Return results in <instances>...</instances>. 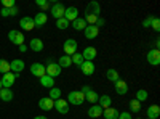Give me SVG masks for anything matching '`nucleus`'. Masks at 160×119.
Returning <instances> with one entry per match:
<instances>
[{
    "label": "nucleus",
    "mask_w": 160,
    "mask_h": 119,
    "mask_svg": "<svg viewBox=\"0 0 160 119\" xmlns=\"http://www.w3.org/2000/svg\"><path fill=\"white\" fill-rule=\"evenodd\" d=\"M13 7H16L15 0H3V8H13Z\"/></svg>",
    "instance_id": "obj_40"
},
{
    "label": "nucleus",
    "mask_w": 160,
    "mask_h": 119,
    "mask_svg": "<svg viewBox=\"0 0 160 119\" xmlns=\"http://www.w3.org/2000/svg\"><path fill=\"white\" fill-rule=\"evenodd\" d=\"M118 119H133V116L130 114V113H118Z\"/></svg>",
    "instance_id": "obj_41"
},
{
    "label": "nucleus",
    "mask_w": 160,
    "mask_h": 119,
    "mask_svg": "<svg viewBox=\"0 0 160 119\" xmlns=\"http://www.w3.org/2000/svg\"><path fill=\"white\" fill-rule=\"evenodd\" d=\"M34 119H48V117H47V116H35Z\"/></svg>",
    "instance_id": "obj_45"
},
{
    "label": "nucleus",
    "mask_w": 160,
    "mask_h": 119,
    "mask_svg": "<svg viewBox=\"0 0 160 119\" xmlns=\"http://www.w3.org/2000/svg\"><path fill=\"white\" fill-rule=\"evenodd\" d=\"M16 77H18V74H15V73H7V74H3V77H0V82H2V89H11V85L15 84V81H16Z\"/></svg>",
    "instance_id": "obj_3"
},
{
    "label": "nucleus",
    "mask_w": 160,
    "mask_h": 119,
    "mask_svg": "<svg viewBox=\"0 0 160 119\" xmlns=\"http://www.w3.org/2000/svg\"><path fill=\"white\" fill-rule=\"evenodd\" d=\"M102 24H104V19L102 18H98V21H96L95 26H96V28H99V26H102Z\"/></svg>",
    "instance_id": "obj_43"
},
{
    "label": "nucleus",
    "mask_w": 160,
    "mask_h": 119,
    "mask_svg": "<svg viewBox=\"0 0 160 119\" xmlns=\"http://www.w3.org/2000/svg\"><path fill=\"white\" fill-rule=\"evenodd\" d=\"M85 13H90V15H95V16H99L101 13V7L98 2H90L85 8Z\"/></svg>",
    "instance_id": "obj_17"
},
{
    "label": "nucleus",
    "mask_w": 160,
    "mask_h": 119,
    "mask_svg": "<svg viewBox=\"0 0 160 119\" xmlns=\"http://www.w3.org/2000/svg\"><path fill=\"white\" fill-rule=\"evenodd\" d=\"M71 26V23L66 19V18H61V19H56V28L58 29H61V31H64V29H68Z\"/></svg>",
    "instance_id": "obj_32"
},
{
    "label": "nucleus",
    "mask_w": 160,
    "mask_h": 119,
    "mask_svg": "<svg viewBox=\"0 0 160 119\" xmlns=\"http://www.w3.org/2000/svg\"><path fill=\"white\" fill-rule=\"evenodd\" d=\"M77 42L74 41V39H68V41L64 42L62 45V50H64V55H68V57H72L74 53H77Z\"/></svg>",
    "instance_id": "obj_5"
},
{
    "label": "nucleus",
    "mask_w": 160,
    "mask_h": 119,
    "mask_svg": "<svg viewBox=\"0 0 160 119\" xmlns=\"http://www.w3.org/2000/svg\"><path fill=\"white\" fill-rule=\"evenodd\" d=\"M71 60H72V64H75V66H80L85 60H83V57H82V53H74L72 57H71Z\"/></svg>",
    "instance_id": "obj_33"
},
{
    "label": "nucleus",
    "mask_w": 160,
    "mask_h": 119,
    "mask_svg": "<svg viewBox=\"0 0 160 119\" xmlns=\"http://www.w3.org/2000/svg\"><path fill=\"white\" fill-rule=\"evenodd\" d=\"M64 11H66V7L62 3H59V2H56L55 5L51 7V15H53V18H56V19L64 18Z\"/></svg>",
    "instance_id": "obj_8"
},
{
    "label": "nucleus",
    "mask_w": 160,
    "mask_h": 119,
    "mask_svg": "<svg viewBox=\"0 0 160 119\" xmlns=\"http://www.w3.org/2000/svg\"><path fill=\"white\" fill-rule=\"evenodd\" d=\"M72 28H74L75 31H83V29L87 28V23H85L83 18H77L75 21H72Z\"/></svg>",
    "instance_id": "obj_26"
},
{
    "label": "nucleus",
    "mask_w": 160,
    "mask_h": 119,
    "mask_svg": "<svg viewBox=\"0 0 160 119\" xmlns=\"http://www.w3.org/2000/svg\"><path fill=\"white\" fill-rule=\"evenodd\" d=\"M10 71L15 73V74H19L24 71V61L22 60H13L10 63Z\"/></svg>",
    "instance_id": "obj_14"
},
{
    "label": "nucleus",
    "mask_w": 160,
    "mask_h": 119,
    "mask_svg": "<svg viewBox=\"0 0 160 119\" xmlns=\"http://www.w3.org/2000/svg\"><path fill=\"white\" fill-rule=\"evenodd\" d=\"M82 57H83V60H85V61H93V60H95V58L98 57V51H96V48H95V47H85Z\"/></svg>",
    "instance_id": "obj_12"
},
{
    "label": "nucleus",
    "mask_w": 160,
    "mask_h": 119,
    "mask_svg": "<svg viewBox=\"0 0 160 119\" xmlns=\"http://www.w3.org/2000/svg\"><path fill=\"white\" fill-rule=\"evenodd\" d=\"M8 15H10V16H15V15H18V7L8 8Z\"/></svg>",
    "instance_id": "obj_42"
},
{
    "label": "nucleus",
    "mask_w": 160,
    "mask_h": 119,
    "mask_svg": "<svg viewBox=\"0 0 160 119\" xmlns=\"http://www.w3.org/2000/svg\"><path fill=\"white\" fill-rule=\"evenodd\" d=\"M148 97H149V95H148V92H146V90H138L135 100H138V101L141 103V101H146V100H148Z\"/></svg>",
    "instance_id": "obj_34"
},
{
    "label": "nucleus",
    "mask_w": 160,
    "mask_h": 119,
    "mask_svg": "<svg viewBox=\"0 0 160 119\" xmlns=\"http://www.w3.org/2000/svg\"><path fill=\"white\" fill-rule=\"evenodd\" d=\"M98 103H99V106H101V108H111L112 100H111L109 95H101L99 100H98Z\"/></svg>",
    "instance_id": "obj_27"
},
{
    "label": "nucleus",
    "mask_w": 160,
    "mask_h": 119,
    "mask_svg": "<svg viewBox=\"0 0 160 119\" xmlns=\"http://www.w3.org/2000/svg\"><path fill=\"white\" fill-rule=\"evenodd\" d=\"M45 71H47V74L50 76V77H58L59 74H61V66L58 64V63H55L53 60H50L48 63H47V66H45Z\"/></svg>",
    "instance_id": "obj_2"
},
{
    "label": "nucleus",
    "mask_w": 160,
    "mask_h": 119,
    "mask_svg": "<svg viewBox=\"0 0 160 119\" xmlns=\"http://www.w3.org/2000/svg\"><path fill=\"white\" fill-rule=\"evenodd\" d=\"M66 101H68L69 105H75V106H80V105H83V101H85V95H83L80 90L69 92L68 100H66Z\"/></svg>",
    "instance_id": "obj_1"
},
{
    "label": "nucleus",
    "mask_w": 160,
    "mask_h": 119,
    "mask_svg": "<svg viewBox=\"0 0 160 119\" xmlns=\"http://www.w3.org/2000/svg\"><path fill=\"white\" fill-rule=\"evenodd\" d=\"M47 21H48V16L45 15L43 11L37 13L35 18H34V24H35V28H42V26H45V23H47Z\"/></svg>",
    "instance_id": "obj_19"
},
{
    "label": "nucleus",
    "mask_w": 160,
    "mask_h": 119,
    "mask_svg": "<svg viewBox=\"0 0 160 119\" xmlns=\"http://www.w3.org/2000/svg\"><path fill=\"white\" fill-rule=\"evenodd\" d=\"M151 28H152L155 32H160V19H158V18H155V16H154V19H152V24H151Z\"/></svg>",
    "instance_id": "obj_37"
},
{
    "label": "nucleus",
    "mask_w": 160,
    "mask_h": 119,
    "mask_svg": "<svg viewBox=\"0 0 160 119\" xmlns=\"http://www.w3.org/2000/svg\"><path fill=\"white\" fill-rule=\"evenodd\" d=\"M152 19H154V16H152V15L146 16V19L142 21V28H151V24H152Z\"/></svg>",
    "instance_id": "obj_39"
},
{
    "label": "nucleus",
    "mask_w": 160,
    "mask_h": 119,
    "mask_svg": "<svg viewBox=\"0 0 160 119\" xmlns=\"http://www.w3.org/2000/svg\"><path fill=\"white\" fill-rule=\"evenodd\" d=\"M35 5L37 7H40V8H42V10H48V2H47V0H35Z\"/></svg>",
    "instance_id": "obj_38"
},
{
    "label": "nucleus",
    "mask_w": 160,
    "mask_h": 119,
    "mask_svg": "<svg viewBox=\"0 0 160 119\" xmlns=\"http://www.w3.org/2000/svg\"><path fill=\"white\" fill-rule=\"evenodd\" d=\"M0 90H2V82H0Z\"/></svg>",
    "instance_id": "obj_47"
},
{
    "label": "nucleus",
    "mask_w": 160,
    "mask_h": 119,
    "mask_svg": "<svg viewBox=\"0 0 160 119\" xmlns=\"http://www.w3.org/2000/svg\"><path fill=\"white\" fill-rule=\"evenodd\" d=\"M40 85L45 87V89H53L55 87V79L50 77L48 74H45L43 77H40Z\"/></svg>",
    "instance_id": "obj_21"
},
{
    "label": "nucleus",
    "mask_w": 160,
    "mask_h": 119,
    "mask_svg": "<svg viewBox=\"0 0 160 119\" xmlns=\"http://www.w3.org/2000/svg\"><path fill=\"white\" fill-rule=\"evenodd\" d=\"M106 77H108V81H111V82H117L118 79H120V76H118V73H117V69H108V73H106Z\"/></svg>",
    "instance_id": "obj_28"
},
{
    "label": "nucleus",
    "mask_w": 160,
    "mask_h": 119,
    "mask_svg": "<svg viewBox=\"0 0 160 119\" xmlns=\"http://www.w3.org/2000/svg\"><path fill=\"white\" fill-rule=\"evenodd\" d=\"M58 64L61 66V68H71V66H72V60H71V57H68V55H62V57L59 58Z\"/></svg>",
    "instance_id": "obj_30"
},
{
    "label": "nucleus",
    "mask_w": 160,
    "mask_h": 119,
    "mask_svg": "<svg viewBox=\"0 0 160 119\" xmlns=\"http://www.w3.org/2000/svg\"><path fill=\"white\" fill-rule=\"evenodd\" d=\"M0 100L5 101V103H10L13 100V92L10 89H2L0 90Z\"/></svg>",
    "instance_id": "obj_23"
},
{
    "label": "nucleus",
    "mask_w": 160,
    "mask_h": 119,
    "mask_svg": "<svg viewBox=\"0 0 160 119\" xmlns=\"http://www.w3.org/2000/svg\"><path fill=\"white\" fill-rule=\"evenodd\" d=\"M114 87H115V92L118 95H127L128 94V84L125 81H122V79H118V81L114 84Z\"/></svg>",
    "instance_id": "obj_16"
},
{
    "label": "nucleus",
    "mask_w": 160,
    "mask_h": 119,
    "mask_svg": "<svg viewBox=\"0 0 160 119\" xmlns=\"http://www.w3.org/2000/svg\"><path fill=\"white\" fill-rule=\"evenodd\" d=\"M31 73L35 76V77H43L45 74H47V71H45V64H40V63H32L31 64Z\"/></svg>",
    "instance_id": "obj_9"
},
{
    "label": "nucleus",
    "mask_w": 160,
    "mask_h": 119,
    "mask_svg": "<svg viewBox=\"0 0 160 119\" xmlns=\"http://www.w3.org/2000/svg\"><path fill=\"white\" fill-rule=\"evenodd\" d=\"M85 100H87V101H90V103H98L99 95L96 94L95 90H88L87 94H85Z\"/></svg>",
    "instance_id": "obj_29"
},
{
    "label": "nucleus",
    "mask_w": 160,
    "mask_h": 119,
    "mask_svg": "<svg viewBox=\"0 0 160 119\" xmlns=\"http://www.w3.org/2000/svg\"><path fill=\"white\" fill-rule=\"evenodd\" d=\"M48 98H51L53 101L58 100V98H61V89H58V87L50 89V95H48Z\"/></svg>",
    "instance_id": "obj_31"
},
{
    "label": "nucleus",
    "mask_w": 160,
    "mask_h": 119,
    "mask_svg": "<svg viewBox=\"0 0 160 119\" xmlns=\"http://www.w3.org/2000/svg\"><path fill=\"white\" fill-rule=\"evenodd\" d=\"M53 106H55V101H53L51 98H48V97H43V98L38 100V108L40 110L50 111V110H53Z\"/></svg>",
    "instance_id": "obj_10"
},
{
    "label": "nucleus",
    "mask_w": 160,
    "mask_h": 119,
    "mask_svg": "<svg viewBox=\"0 0 160 119\" xmlns=\"http://www.w3.org/2000/svg\"><path fill=\"white\" fill-rule=\"evenodd\" d=\"M85 32V39H96L98 34H99V28H96V26H88L87 24V28L83 29Z\"/></svg>",
    "instance_id": "obj_18"
},
{
    "label": "nucleus",
    "mask_w": 160,
    "mask_h": 119,
    "mask_svg": "<svg viewBox=\"0 0 160 119\" xmlns=\"http://www.w3.org/2000/svg\"><path fill=\"white\" fill-rule=\"evenodd\" d=\"M26 50H28V47H26L24 44H22V45H19V51H21V53H24Z\"/></svg>",
    "instance_id": "obj_44"
},
{
    "label": "nucleus",
    "mask_w": 160,
    "mask_h": 119,
    "mask_svg": "<svg viewBox=\"0 0 160 119\" xmlns=\"http://www.w3.org/2000/svg\"><path fill=\"white\" fill-rule=\"evenodd\" d=\"M29 47H31L32 51H42V50H43V42L40 41V39H32L31 44H29Z\"/></svg>",
    "instance_id": "obj_25"
},
{
    "label": "nucleus",
    "mask_w": 160,
    "mask_h": 119,
    "mask_svg": "<svg viewBox=\"0 0 160 119\" xmlns=\"http://www.w3.org/2000/svg\"><path fill=\"white\" fill-rule=\"evenodd\" d=\"M8 39H10L11 44H15V45H18V47L24 44V35H22V32H21V31H16V29H11V31L8 32Z\"/></svg>",
    "instance_id": "obj_4"
},
{
    "label": "nucleus",
    "mask_w": 160,
    "mask_h": 119,
    "mask_svg": "<svg viewBox=\"0 0 160 119\" xmlns=\"http://www.w3.org/2000/svg\"><path fill=\"white\" fill-rule=\"evenodd\" d=\"M130 110H131V113H138L141 110V103L138 100H131L130 101Z\"/></svg>",
    "instance_id": "obj_35"
},
{
    "label": "nucleus",
    "mask_w": 160,
    "mask_h": 119,
    "mask_svg": "<svg viewBox=\"0 0 160 119\" xmlns=\"http://www.w3.org/2000/svg\"><path fill=\"white\" fill-rule=\"evenodd\" d=\"M0 73H3V74L10 73V63L7 60H0Z\"/></svg>",
    "instance_id": "obj_36"
},
{
    "label": "nucleus",
    "mask_w": 160,
    "mask_h": 119,
    "mask_svg": "<svg viewBox=\"0 0 160 119\" xmlns=\"http://www.w3.org/2000/svg\"><path fill=\"white\" fill-rule=\"evenodd\" d=\"M146 60H148V63L152 64V66H158V64H160V50L154 48V50L148 51V57H146Z\"/></svg>",
    "instance_id": "obj_6"
},
{
    "label": "nucleus",
    "mask_w": 160,
    "mask_h": 119,
    "mask_svg": "<svg viewBox=\"0 0 160 119\" xmlns=\"http://www.w3.org/2000/svg\"><path fill=\"white\" fill-rule=\"evenodd\" d=\"M64 18L68 19L69 23L75 21V19L78 18V10H77L75 7H69V8H66V11H64Z\"/></svg>",
    "instance_id": "obj_15"
},
{
    "label": "nucleus",
    "mask_w": 160,
    "mask_h": 119,
    "mask_svg": "<svg viewBox=\"0 0 160 119\" xmlns=\"http://www.w3.org/2000/svg\"><path fill=\"white\" fill-rule=\"evenodd\" d=\"M19 26L22 28V31H32V29L35 28V24H34V18H31V16H24V18H21Z\"/></svg>",
    "instance_id": "obj_11"
},
{
    "label": "nucleus",
    "mask_w": 160,
    "mask_h": 119,
    "mask_svg": "<svg viewBox=\"0 0 160 119\" xmlns=\"http://www.w3.org/2000/svg\"><path fill=\"white\" fill-rule=\"evenodd\" d=\"M78 68L82 71V74H85V76H91L95 73V64H93V61H83Z\"/></svg>",
    "instance_id": "obj_13"
},
{
    "label": "nucleus",
    "mask_w": 160,
    "mask_h": 119,
    "mask_svg": "<svg viewBox=\"0 0 160 119\" xmlns=\"http://www.w3.org/2000/svg\"><path fill=\"white\" fill-rule=\"evenodd\" d=\"M146 114H148L149 119H158V116H160V106H158V105H151V106L148 108V111H146Z\"/></svg>",
    "instance_id": "obj_20"
},
{
    "label": "nucleus",
    "mask_w": 160,
    "mask_h": 119,
    "mask_svg": "<svg viewBox=\"0 0 160 119\" xmlns=\"http://www.w3.org/2000/svg\"><path fill=\"white\" fill-rule=\"evenodd\" d=\"M138 119H141V117H138Z\"/></svg>",
    "instance_id": "obj_48"
},
{
    "label": "nucleus",
    "mask_w": 160,
    "mask_h": 119,
    "mask_svg": "<svg viewBox=\"0 0 160 119\" xmlns=\"http://www.w3.org/2000/svg\"><path fill=\"white\" fill-rule=\"evenodd\" d=\"M102 116H104L106 119H118V111L111 106V108H106V110L102 111Z\"/></svg>",
    "instance_id": "obj_24"
},
{
    "label": "nucleus",
    "mask_w": 160,
    "mask_h": 119,
    "mask_svg": "<svg viewBox=\"0 0 160 119\" xmlns=\"http://www.w3.org/2000/svg\"><path fill=\"white\" fill-rule=\"evenodd\" d=\"M158 47H160V41H158V39H157V41H155V48L158 50Z\"/></svg>",
    "instance_id": "obj_46"
},
{
    "label": "nucleus",
    "mask_w": 160,
    "mask_h": 119,
    "mask_svg": "<svg viewBox=\"0 0 160 119\" xmlns=\"http://www.w3.org/2000/svg\"><path fill=\"white\" fill-rule=\"evenodd\" d=\"M53 108H55L59 114H68L69 113V103L62 98H58V100H55V106Z\"/></svg>",
    "instance_id": "obj_7"
},
{
    "label": "nucleus",
    "mask_w": 160,
    "mask_h": 119,
    "mask_svg": "<svg viewBox=\"0 0 160 119\" xmlns=\"http://www.w3.org/2000/svg\"><path fill=\"white\" fill-rule=\"evenodd\" d=\"M102 108L99 106V105H93V106H90V110H88V116L90 117H99V116H102Z\"/></svg>",
    "instance_id": "obj_22"
}]
</instances>
